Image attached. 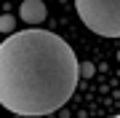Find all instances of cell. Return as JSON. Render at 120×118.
Returning <instances> with one entry per match:
<instances>
[{
    "instance_id": "obj_6",
    "label": "cell",
    "mask_w": 120,
    "mask_h": 118,
    "mask_svg": "<svg viewBox=\"0 0 120 118\" xmlns=\"http://www.w3.org/2000/svg\"><path fill=\"white\" fill-rule=\"evenodd\" d=\"M112 118H120V115H112Z\"/></svg>"
},
{
    "instance_id": "obj_3",
    "label": "cell",
    "mask_w": 120,
    "mask_h": 118,
    "mask_svg": "<svg viewBox=\"0 0 120 118\" xmlns=\"http://www.w3.org/2000/svg\"><path fill=\"white\" fill-rule=\"evenodd\" d=\"M45 3L43 0H24L22 3V19L24 22H30V24H40V22H45Z\"/></svg>"
},
{
    "instance_id": "obj_5",
    "label": "cell",
    "mask_w": 120,
    "mask_h": 118,
    "mask_svg": "<svg viewBox=\"0 0 120 118\" xmlns=\"http://www.w3.org/2000/svg\"><path fill=\"white\" fill-rule=\"evenodd\" d=\"M94 73H96V67L91 62H83L80 65V78H94Z\"/></svg>"
},
{
    "instance_id": "obj_2",
    "label": "cell",
    "mask_w": 120,
    "mask_h": 118,
    "mask_svg": "<svg viewBox=\"0 0 120 118\" xmlns=\"http://www.w3.org/2000/svg\"><path fill=\"white\" fill-rule=\"evenodd\" d=\"M80 22L101 38H120V0H75Z\"/></svg>"
},
{
    "instance_id": "obj_4",
    "label": "cell",
    "mask_w": 120,
    "mask_h": 118,
    "mask_svg": "<svg viewBox=\"0 0 120 118\" xmlns=\"http://www.w3.org/2000/svg\"><path fill=\"white\" fill-rule=\"evenodd\" d=\"M13 27H16V19L8 16V13H3L0 16V32H13Z\"/></svg>"
},
{
    "instance_id": "obj_1",
    "label": "cell",
    "mask_w": 120,
    "mask_h": 118,
    "mask_svg": "<svg viewBox=\"0 0 120 118\" xmlns=\"http://www.w3.org/2000/svg\"><path fill=\"white\" fill-rule=\"evenodd\" d=\"M80 81V62L64 38L22 30L0 43V105L19 118L64 107Z\"/></svg>"
}]
</instances>
